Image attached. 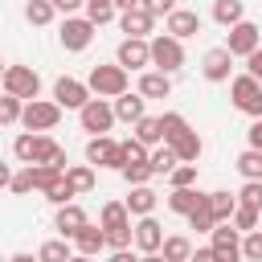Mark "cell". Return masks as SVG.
I'll list each match as a JSON object with an SVG mask.
<instances>
[{"mask_svg": "<svg viewBox=\"0 0 262 262\" xmlns=\"http://www.w3.org/2000/svg\"><path fill=\"white\" fill-rule=\"evenodd\" d=\"M8 262H37V258H33V254H12Z\"/></svg>", "mask_w": 262, "mask_h": 262, "instance_id": "57", "label": "cell"}, {"mask_svg": "<svg viewBox=\"0 0 262 262\" xmlns=\"http://www.w3.org/2000/svg\"><path fill=\"white\" fill-rule=\"evenodd\" d=\"M90 98H94L90 86L78 82V78H57V82H53V102H57L61 111H82Z\"/></svg>", "mask_w": 262, "mask_h": 262, "instance_id": "13", "label": "cell"}, {"mask_svg": "<svg viewBox=\"0 0 262 262\" xmlns=\"http://www.w3.org/2000/svg\"><path fill=\"white\" fill-rule=\"evenodd\" d=\"M258 221H262V213H258V209H250V205H237V209H233V217H229V225H233L237 233L258 229Z\"/></svg>", "mask_w": 262, "mask_h": 262, "instance_id": "39", "label": "cell"}, {"mask_svg": "<svg viewBox=\"0 0 262 262\" xmlns=\"http://www.w3.org/2000/svg\"><path fill=\"white\" fill-rule=\"evenodd\" d=\"M90 217H86V209L78 205V201H70V205H57V217H53V225H57V233L61 237H74L82 225H86Z\"/></svg>", "mask_w": 262, "mask_h": 262, "instance_id": "18", "label": "cell"}, {"mask_svg": "<svg viewBox=\"0 0 262 262\" xmlns=\"http://www.w3.org/2000/svg\"><path fill=\"white\" fill-rule=\"evenodd\" d=\"M246 74H250V78H258V82H262V45H258V49H254V53H246Z\"/></svg>", "mask_w": 262, "mask_h": 262, "instance_id": "49", "label": "cell"}, {"mask_svg": "<svg viewBox=\"0 0 262 262\" xmlns=\"http://www.w3.org/2000/svg\"><path fill=\"white\" fill-rule=\"evenodd\" d=\"M160 131H164V143H172V139H180V135L188 131V119H184L180 111H164V115H160Z\"/></svg>", "mask_w": 262, "mask_h": 262, "instance_id": "34", "label": "cell"}, {"mask_svg": "<svg viewBox=\"0 0 262 262\" xmlns=\"http://www.w3.org/2000/svg\"><path fill=\"white\" fill-rule=\"evenodd\" d=\"M0 164H4V160H0Z\"/></svg>", "mask_w": 262, "mask_h": 262, "instance_id": "62", "label": "cell"}, {"mask_svg": "<svg viewBox=\"0 0 262 262\" xmlns=\"http://www.w3.org/2000/svg\"><path fill=\"white\" fill-rule=\"evenodd\" d=\"M213 20H217L221 29H229V25L246 20V4H242V0H213Z\"/></svg>", "mask_w": 262, "mask_h": 262, "instance_id": "29", "label": "cell"}, {"mask_svg": "<svg viewBox=\"0 0 262 262\" xmlns=\"http://www.w3.org/2000/svg\"><path fill=\"white\" fill-rule=\"evenodd\" d=\"M156 188H147V184H131V196L123 201L127 205V213L131 217H147V213H156Z\"/></svg>", "mask_w": 262, "mask_h": 262, "instance_id": "22", "label": "cell"}, {"mask_svg": "<svg viewBox=\"0 0 262 262\" xmlns=\"http://www.w3.org/2000/svg\"><path fill=\"white\" fill-rule=\"evenodd\" d=\"M8 180H12V168H8V164H0V188H8Z\"/></svg>", "mask_w": 262, "mask_h": 262, "instance_id": "55", "label": "cell"}, {"mask_svg": "<svg viewBox=\"0 0 262 262\" xmlns=\"http://www.w3.org/2000/svg\"><path fill=\"white\" fill-rule=\"evenodd\" d=\"M160 254H164V262H188L192 242H188L184 233H168V237L160 242Z\"/></svg>", "mask_w": 262, "mask_h": 262, "instance_id": "28", "label": "cell"}, {"mask_svg": "<svg viewBox=\"0 0 262 262\" xmlns=\"http://www.w3.org/2000/svg\"><path fill=\"white\" fill-rule=\"evenodd\" d=\"M131 242L139 246V254H156V250H160V242H164V225L147 213V217H139V221L131 225Z\"/></svg>", "mask_w": 262, "mask_h": 262, "instance_id": "16", "label": "cell"}, {"mask_svg": "<svg viewBox=\"0 0 262 262\" xmlns=\"http://www.w3.org/2000/svg\"><path fill=\"white\" fill-rule=\"evenodd\" d=\"M49 4H53L57 12H66V16H74V12H78V8L86 4V0H49Z\"/></svg>", "mask_w": 262, "mask_h": 262, "instance_id": "51", "label": "cell"}, {"mask_svg": "<svg viewBox=\"0 0 262 262\" xmlns=\"http://www.w3.org/2000/svg\"><path fill=\"white\" fill-rule=\"evenodd\" d=\"M70 254H74V242L70 237H49V242H41L37 262H66Z\"/></svg>", "mask_w": 262, "mask_h": 262, "instance_id": "31", "label": "cell"}, {"mask_svg": "<svg viewBox=\"0 0 262 262\" xmlns=\"http://www.w3.org/2000/svg\"><path fill=\"white\" fill-rule=\"evenodd\" d=\"M0 262H8V258H0Z\"/></svg>", "mask_w": 262, "mask_h": 262, "instance_id": "60", "label": "cell"}, {"mask_svg": "<svg viewBox=\"0 0 262 262\" xmlns=\"http://www.w3.org/2000/svg\"><path fill=\"white\" fill-rule=\"evenodd\" d=\"M147 49H151V66L164 70V74H176V70L184 66V41H176V37H168V33L151 37Z\"/></svg>", "mask_w": 262, "mask_h": 262, "instance_id": "6", "label": "cell"}, {"mask_svg": "<svg viewBox=\"0 0 262 262\" xmlns=\"http://www.w3.org/2000/svg\"><path fill=\"white\" fill-rule=\"evenodd\" d=\"M233 196H237V205H250V209H258V213H262V180H246Z\"/></svg>", "mask_w": 262, "mask_h": 262, "instance_id": "41", "label": "cell"}, {"mask_svg": "<svg viewBox=\"0 0 262 262\" xmlns=\"http://www.w3.org/2000/svg\"><path fill=\"white\" fill-rule=\"evenodd\" d=\"M139 94L143 98H168L172 94V74H164V70H139Z\"/></svg>", "mask_w": 262, "mask_h": 262, "instance_id": "21", "label": "cell"}, {"mask_svg": "<svg viewBox=\"0 0 262 262\" xmlns=\"http://www.w3.org/2000/svg\"><path fill=\"white\" fill-rule=\"evenodd\" d=\"M184 217H188V229H196V233H209V229L217 225V217H213V209H209V192H205V196H201V201H196V205H192Z\"/></svg>", "mask_w": 262, "mask_h": 262, "instance_id": "27", "label": "cell"}, {"mask_svg": "<svg viewBox=\"0 0 262 262\" xmlns=\"http://www.w3.org/2000/svg\"><path fill=\"white\" fill-rule=\"evenodd\" d=\"M61 123V106L53 98H29L20 106V127L25 131H53Z\"/></svg>", "mask_w": 262, "mask_h": 262, "instance_id": "4", "label": "cell"}, {"mask_svg": "<svg viewBox=\"0 0 262 262\" xmlns=\"http://www.w3.org/2000/svg\"><path fill=\"white\" fill-rule=\"evenodd\" d=\"M209 209H213V217H217V221H229V217H233V209H237V196H233V192H225V188H217V192H209Z\"/></svg>", "mask_w": 262, "mask_h": 262, "instance_id": "35", "label": "cell"}, {"mask_svg": "<svg viewBox=\"0 0 262 262\" xmlns=\"http://www.w3.org/2000/svg\"><path fill=\"white\" fill-rule=\"evenodd\" d=\"M111 4H115V12H127V8H139L143 0H111Z\"/></svg>", "mask_w": 262, "mask_h": 262, "instance_id": "54", "label": "cell"}, {"mask_svg": "<svg viewBox=\"0 0 262 262\" xmlns=\"http://www.w3.org/2000/svg\"><path fill=\"white\" fill-rule=\"evenodd\" d=\"M106 262H139V254H131V246H127V250H111Z\"/></svg>", "mask_w": 262, "mask_h": 262, "instance_id": "52", "label": "cell"}, {"mask_svg": "<svg viewBox=\"0 0 262 262\" xmlns=\"http://www.w3.org/2000/svg\"><path fill=\"white\" fill-rule=\"evenodd\" d=\"M20 98H12V94H0V127H8V123H20Z\"/></svg>", "mask_w": 262, "mask_h": 262, "instance_id": "43", "label": "cell"}, {"mask_svg": "<svg viewBox=\"0 0 262 262\" xmlns=\"http://www.w3.org/2000/svg\"><path fill=\"white\" fill-rule=\"evenodd\" d=\"M8 192H16V196L33 192V168H29V164H25L20 172H12V180H8Z\"/></svg>", "mask_w": 262, "mask_h": 262, "instance_id": "44", "label": "cell"}, {"mask_svg": "<svg viewBox=\"0 0 262 262\" xmlns=\"http://www.w3.org/2000/svg\"><path fill=\"white\" fill-rule=\"evenodd\" d=\"M86 164H98V168H123V164H127L123 143L111 139V135H90V139H86Z\"/></svg>", "mask_w": 262, "mask_h": 262, "instance_id": "7", "label": "cell"}, {"mask_svg": "<svg viewBox=\"0 0 262 262\" xmlns=\"http://www.w3.org/2000/svg\"><path fill=\"white\" fill-rule=\"evenodd\" d=\"M82 8H86V20H90L94 29H98V25H111V20H115V4H111V0H86Z\"/></svg>", "mask_w": 262, "mask_h": 262, "instance_id": "37", "label": "cell"}, {"mask_svg": "<svg viewBox=\"0 0 262 262\" xmlns=\"http://www.w3.org/2000/svg\"><path fill=\"white\" fill-rule=\"evenodd\" d=\"M168 184H172V188H188V184H196V164H176V168L168 172Z\"/></svg>", "mask_w": 262, "mask_h": 262, "instance_id": "42", "label": "cell"}, {"mask_svg": "<svg viewBox=\"0 0 262 262\" xmlns=\"http://www.w3.org/2000/svg\"><path fill=\"white\" fill-rule=\"evenodd\" d=\"M119 29H123L127 37H147V33L156 29V16H151L147 8H127V12H119Z\"/></svg>", "mask_w": 262, "mask_h": 262, "instance_id": "20", "label": "cell"}, {"mask_svg": "<svg viewBox=\"0 0 262 262\" xmlns=\"http://www.w3.org/2000/svg\"><path fill=\"white\" fill-rule=\"evenodd\" d=\"M188 258H192V262H217V258H213V246H205V250H192Z\"/></svg>", "mask_w": 262, "mask_h": 262, "instance_id": "53", "label": "cell"}, {"mask_svg": "<svg viewBox=\"0 0 262 262\" xmlns=\"http://www.w3.org/2000/svg\"><path fill=\"white\" fill-rule=\"evenodd\" d=\"M139 262H164V254L156 250V254H139Z\"/></svg>", "mask_w": 262, "mask_h": 262, "instance_id": "56", "label": "cell"}, {"mask_svg": "<svg viewBox=\"0 0 262 262\" xmlns=\"http://www.w3.org/2000/svg\"><path fill=\"white\" fill-rule=\"evenodd\" d=\"M111 111H115V123H135V119H143V115H147V98H143L139 90H135V94H131V90H123V94L111 102Z\"/></svg>", "mask_w": 262, "mask_h": 262, "instance_id": "17", "label": "cell"}, {"mask_svg": "<svg viewBox=\"0 0 262 262\" xmlns=\"http://www.w3.org/2000/svg\"><path fill=\"white\" fill-rule=\"evenodd\" d=\"M131 139H139L143 147H156V143H164V131H160V115H143V119H135L131 123Z\"/></svg>", "mask_w": 262, "mask_h": 262, "instance_id": "24", "label": "cell"}, {"mask_svg": "<svg viewBox=\"0 0 262 262\" xmlns=\"http://www.w3.org/2000/svg\"><path fill=\"white\" fill-rule=\"evenodd\" d=\"M86 86H90L94 98H119V94L131 86V74H127L119 61H115V66H94L90 78H86Z\"/></svg>", "mask_w": 262, "mask_h": 262, "instance_id": "2", "label": "cell"}, {"mask_svg": "<svg viewBox=\"0 0 262 262\" xmlns=\"http://www.w3.org/2000/svg\"><path fill=\"white\" fill-rule=\"evenodd\" d=\"M246 143H250V147H258V151H262V115H258V119H254V123H250V131H246Z\"/></svg>", "mask_w": 262, "mask_h": 262, "instance_id": "50", "label": "cell"}, {"mask_svg": "<svg viewBox=\"0 0 262 262\" xmlns=\"http://www.w3.org/2000/svg\"><path fill=\"white\" fill-rule=\"evenodd\" d=\"M209 246H213V258L217 262H242V233L229 221H217L209 229Z\"/></svg>", "mask_w": 262, "mask_h": 262, "instance_id": "8", "label": "cell"}, {"mask_svg": "<svg viewBox=\"0 0 262 262\" xmlns=\"http://www.w3.org/2000/svg\"><path fill=\"white\" fill-rule=\"evenodd\" d=\"M98 225H102V229H123V225H131L127 205H123V201H106V205L98 209Z\"/></svg>", "mask_w": 262, "mask_h": 262, "instance_id": "26", "label": "cell"}, {"mask_svg": "<svg viewBox=\"0 0 262 262\" xmlns=\"http://www.w3.org/2000/svg\"><path fill=\"white\" fill-rule=\"evenodd\" d=\"M258 45H262V29H258L254 20H237V25H229L225 49H229L233 57H246V53H254Z\"/></svg>", "mask_w": 262, "mask_h": 262, "instance_id": "11", "label": "cell"}, {"mask_svg": "<svg viewBox=\"0 0 262 262\" xmlns=\"http://www.w3.org/2000/svg\"><path fill=\"white\" fill-rule=\"evenodd\" d=\"M164 33L176 37V41L196 37V33H201V12H192V8H172V12L164 16Z\"/></svg>", "mask_w": 262, "mask_h": 262, "instance_id": "14", "label": "cell"}, {"mask_svg": "<svg viewBox=\"0 0 262 262\" xmlns=\"http://www.w3.org/2000/svg\"><path fill=\"white\" fill-rule=\"evenodd\" d=\"M70 242H74V250H78V254H86V258H94L98 250H106V233H102V225H94V221H86Z\"/></svg>", "mask_w": 262, "mask_h": 262, "instance_id": "19", "label": "cell"}, {"mask_svg": "<svg viewBox=\"0 0 262 262\" xmlns=\"http://www.w3.org/2000/svg\"><path fill=\"white\" fill-rule=\"evenodd\" d=\"M78 123H82V131H90V135H111V127H115V111H111L106 98H90V102L78 111Z\"/></svg>", "mask_w": 262, "mask_h": 262, "instance_id": "10", "label": "cell"}, {"mask_svg": "<svg viewBox=\"0 0 262 262\" xmlns=\"http://www.w3.org/2000/svg\"><path fill=\"white\" fill-rule=\"evenodd\" d=\"M0 78H4V61H0Z\"/></svg>", "mask_w": 262, "mask_h": 262, "instance_id": "59", "label": "cell"}, {"mask_svg": "<svg viewBox=\"0 0 262 262\" xmlns=\"http://www.w3.org/2000/svg\"><path fill=\"white\" fill-rule=\"evenodd\" d=\"M168 147L176 151V160H180V164H196V160H201V151H205V143H201V135H196L192 127H188L180 139H172Z\"/></svg>", "mask_w": 262, "mask_h": 262, "instance_id": "23", "label": "cell"}, {"mask_svg": "<svg viewBox=\"0 0 262 262\" xmlns=\"http://www.w3.org/2000/svg\"><path fill=\"white\" fill-rule=\"evenodd\" d=\"M53 16H57V8L49 4V0H25V20L29 25H53Z\"/></svg>", "mask_w": 262, "mask_h": 262, "instance_id": "33", "label": "cell"}, {"mask_svg": "<svg viewBox=\"0 0 262 262\" xmlns=\"http://www.w3.org/2000/svg\"><path fill=\"white\" fill-rule=\"evenodd\" d=\"M188 262H192V258H188Z\"/></svg>", "mask_w": 262, "mask_h": 262, "instance_id": "61", "label": "cell"}, {"mask_svg": "<svg viewBox=\"0 0 262 262\" xmlns=\"http://www.w3.org/2000/svg\"><path fill=\"white\" fill-rule=\"evenodd\" d=\"M237 172H242V180H262V151L258 147H246L237 156Z\"/></svg>", "mask_w": 262, "mask_h": 262, "instance_id": "36", "label": "cell"}, {"mask_svg": "<svg viewBox=\"0 0 262 262\" xmlns=\"http://www.w3.org/2000/svg\"><path fill=\"white\" fill-rule=\"evenodd\" d=\"M119 172H123L127 184H147V180H151V168H147V164H123Z\"/></svg>", "mask_w": 262, "mask_h": 262, "instance_id": "45", "label": "cell"}, {"mask_svg": "<svg viewBox=\"0 0 262 262\" xmlns=\"http://www.w3.org/2000/svg\"><path fill=\"white\" fill-rule=\"evenodd\" d=\"M12 156H16L20 164H57V168L70 164V160H66V147H61L49 131H20L16 143H12Z\"/></svg>", "mask_w": 262, "mask_h": 262, "instance_id": "1", "label": "cell"}, {"mask_svg": "<svg viewBox=\"0 0 262 262\" xmlns=\"http://www.w3.org/2000/svg\"><path fill=\"white\" fill-rule=\"evenodd\" d=\"M41 196H45L49 205H70V201H74L78 192L70 188V180H66V172H61V176H57V180H53V184H49V188L41 192Z\"/></svg>", "mask_w": 262, "mask_h": 262, "instance_id": "38", "label": "cell"}, {"mask_svg": "<svg viewBox=\"0 0 262 262\" xmlns=\"http://www.w3.org/2000/svg\"><path fill=\"white\" fill-rule=\"evenodd\" d=\"M0 86H4V94H12V98H20V102H29V98H37V94H41V74H37L33 66H4Z\"/></svg>", "mask_w": 262, "mask_h": 262, "instance_id": "3", "label": "cell"}, {"mask_svg": "<svg viewBox=\"0 0 262 262\" xmlns=\"http://www.w3.org/2000/svg\"><path fill=\"white\" fill-rule=\"evenodd\" d=\"M201 196H205V192H201L196 184H188V188H172V192H168V209L184 217V213H188V209H192V205H196Z\"/></svg>", "mask_w": 262, "mask_h": 262, "instance_id": "32", "label": "cell"}, {"mask_svg": "<svg viewBox=\"0 0 262 262\" xmlns=\"http://www.w3.org/2000/svg\"><path fill=\"white\" fill-rule=\"evenodd\" d=\"M139 8H147V12H151V16H168V12H172V8H176V0H143V4H139Z\"/></svg>", "mask_w": 262, "mask_h": 262, "instance_id": "48", "label": "cell"}, {"mask_svg": "<svg viewBox=\"0 0 262 262\" xmlns=\"http://www.w3.org/2000/svg\"><path fill=\"white\" fill-rule=\"evenodd\" d=\"M123 156H127V164H147V147L139 139H123Z\"/></svg>", "mask_w": 262, "mask_h": 262, "instance_id": "46", "label": "cell"}, {"mask_svg": "<svg viewBox=\"0 0 262 262\" xmlns=\"http://www.w3.org/2000/svg\"><path fill=\"white\" fill-rule=\"evenodd\" d=\"M176 164H180V160H176V151H172L168 143H156V147L147 151V168H151V176H168Z\"/></svg>", "mask_w": 262, "mask_h": 262, "instance_id": "25", "label": "cell"}, {"mask_svg": "<svg viewBox=\"0 0 262 262\" xmlns=\"http://www.w3.org/2000/svg\"><path fill=\"white\" fill-rule=\"evenodd\" d=\"M57 41H61L66 53H82V49L94 41V25H90L86 16H66L61 29H57Z\"/></svg>", "mask_w": 262, "mask_h": 262, "instance_id": "9", "label": "cell"}, {"mask_svg": "<svg viewBox=\"0 0 262 262\" xmlns=\"http://www.w3.org/2000/svg\"><path fill=\"white\" fill-rule=\"evenodd\" d=\"M229 98H233V106H237L242 115H250V119L262 115V82H258V78H250V74L229 78Z\"/></svg>", "mask_w": 262, "mask_h": 262, "instance_id": "5", "label": "cell"}, {"mask_svg": "<svg viewBox=\"0 0 262 262\" xmlns=\"http://www.w3.org/2000/svg\"><path fill=\"white\" fill-rule=\"evenodd\" d=\"M115 61L131 74V70H147L151 66V49H147V37H123L119 49H115Z\"/></svg>", "mask_w": 262, "mask_h": 262, "instance_id": "12", "label": "cell"}, {"mask_svg": "<svg viewBox=\"0 0 262 262\" xmlns=\"http://www.w3.org/2000/svg\"><path fill=\"white\" fill-rule=\"evenodd\" d=\"M242 262H262V229L242 233Z\"/></svg>", "mask_w": 262, "mask_h": 262, "instance_id": "40", "label": "cell"}, {"mask_svg": "<svg viewBox=\"0 0 262 262\" xmlns=\"http://www.w3.org/2000/svg\"><path fill=\"white\" fill-rule=\"evenodd\" d=\"M66 262H90V258H86V254H70Z\"/></svg>", "mask_w": 262, "mask_h": 262, "instance_id": "58", "label": "cell"}, {"mask_svg": "<svg viewBox=\"0 0 262 262\" xmlns=\"http://www.w3.org/2000/svg\"><path fill=\"white\" fill-rule=\"evenodd\" d=\"M66 180H70V188L82 196V192H90L94 188V164H66Z\"/></svg>", "mask_w": 262, "mask_h": 262, "instance_id": "30", "label": "cell"}, {"mask_svg": "<svg viewBox=\"0 0 262 262\" xmlns=\"http://www.w3.org/2000/svg\"><path fill=\"white\" fill-rule=\"evenodd\" d=\"M106 233V246L111 250H127L131 246V225H123V229H102Z\"/></svg>", "mask_w": 262, "mask_h": 262, "instance_id": "47", "label": "cell"}, {"mask_svg": "<svg viewBox=\"0 0 262 262\" xmlns=\"http://www.w3.org/2000/svg\"><path fill=\"white\" fill-rule=\"evenodd\" d=\"M201 74H205V82H229V74H233V53H229L225 45H213V49L201 57Z\"/></svg>", "mask_w": 262, "mask_h": 262, "instance_id": "15", "label": "cell"}]
</instances>
